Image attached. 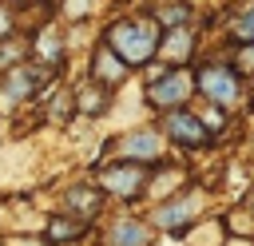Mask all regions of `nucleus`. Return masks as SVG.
Listing matches in <instances>:
<instances>
[{"instance_id":"obj_5","label":"nucleus","mask_w":254,"mask_h":246,"mask_svg":"<svg viewBox=\"0 0 254 246\" xmlns=\"http://www.w3.org/2000/svg\"><path fill=\"white\" fill-rule=\"evenodd\" d=\"M119 155L123 159H131V163H155L159 155H163V139H159V131H147V127H139V131H131V135H123L119 139Z\"/></svg>"},{"instance_id":"obj_20","label":"nucleus","mask_w":254,"mask_h":246,"mask_svg":"<svg viewBox=\"0 0 254 246\" xmlns=\"http://www.w3.org/2000/svg\"><path fill=\"white\" fill-rule=\"evenodd\" d=\"M238 63H242V67H254V48H246V52L238 56Z\"/></svg>"},{"instance_id":"obj_1","label":"nucleus","mask_w":254,"mask_h":246,"mask_svg":"<svg viewBox=\"0 0 254 246\" xmlns=\"http://www.w3.org/2000/svg\"><path fill=\"white\" fill-rule=\"evenodd\" d=\"M159 40H163V36L155 32L151 20H119V24L107 28V48H111L127 67L151 60V56L159 52Z\"/></svg>"},{"instance_id":"obj_11","label":"nucleus","mask_w":254,"mask_h":246,"mask_svg":"<svg viewBox=\"0 0 254 246\" xmlns=\"http://www.w3.org/2000/svg\"><path fill=\"white\" fill-rule=\"evenodd\" d=\"M83 230H87V222H75V218H52V222H48V238H52V242L79 238Z\"/></svg>"},{"instance_id":"obj_19","label":"nucleus","mask_w":254,"mask_h":246,"mask_svg":"<svg viewBox=\"0 0 254 246\" xmlns=\"http://www.w3.org/2000/svg\"><path fill=\"white\" fill-rule=\"evenodd\" d=\"M4 246H44V238H24V234H20V238H8Z\"/></svg>"},{"instance_id":"obj_12","label":"nucleus","mask_w":254,"mask_h":246,"mask_svg":"<svg viewBox=\"0 0 254 246\" xmlns=\"http://www.w3.org/2000/svg\"><path fill=\"white\" fill-rule=\"evenodd\" d=\"M103 103H107V99L99 95V87H83V91H79V107H83V111H103Z\"/></svg>"},{"instance_id":"obj_13","label":"nucleus","mask_w":254,"mask_h":246,"mask_svg":"<svg viewBox=\"0 0 254 246\" xmlns=\"http://www.w3.org/2000/svg\"><path fill=\"white\" fill-rule=\"evenodd\" d=\"M20 56H24V44L8 40V44L0 48V67H12V60H20Z\"/></svg>"},{"instance_id":"obj_14","label":"nucleus","mask_w":254,"mask_h":246,"mask_svg":"<svg viewBox=\"0 0 254 246\" xmlns=\"http://www.w3.org/2000/svg\"><path fill=\"white\" fill-rule=\"evenodd\" d=\"M234 36H238V40H254V8L234 24Z\"/></svg>"},{"instance_id":"obj_16","label":"nucleus","mask_w":254,"mask_h":246,"mask_svg":"<svg viewBox=\"0 0 254 246\" xmlns=\"http://www.w3.org/2000/svg\"><path fill=\"white\" fill-rule=\"evenodd\" d=\"M159 20H167V24H179V20H187V8L179 4V8H163L159 12Z\"/></svg>"},{"instance_id":"obj_7","label":"nucleus","mask_w":254,"mask_h":246,"mask_svg":"<svg viewBox=\"0 0 254 246\" xmlns=\"http://www.w3.org/2000/svg\"><path fill=\"white\" fill-rule=\"evenodd\" d=\"M194 214H198V194H183L179 202L159 206V210H155V222H159L163 230H179V226H187Z\"/></svg>"},{"instance_id":"obj_8","label":"nucleus","mask_w":254,"mask_h":246,"mask_svg":"<svg viewBox=\"0 0 254 246\" xmlns=\"http://www.w3.org/2000/svg\"><path fill=\"white\" fill-rule=\"evenodd\" d=\"M91 75H95L103 87H115V83H123V79H127V63H123L107 44H103V48L95 52V60H91Z\"/></svg>"},{"instance_id":"obj_15","label":"nucleus","mask_w":254,"mask_h":246,"mask_svg":"<svg viewBox=\"0 0 254 246\" xmlns=\"http://www.w3.org/2000/svg\"><path fill=\"white\" fill-rule=\"evenodd\" d=\"M40 52L48 56V63H56L60 60V40L56 36H40Z\"/></svg>"},{"instance_id":"obj_17","label":"nucleus","mask_w":254,"mask_h":246,"mask_svg":"<svg viewBox=\"0 0 254 246\" xmlns=\"http://www.w3.org/2000/svg\"><path fill=\"white\" fill-rule=\"evenodd\" d=\"M71 206H83V210L91 214V210L99 206V198H95V194H71Z\"/></svg>"},{"instance_id":"obj_10","label":"nucleus","mask_w":254,"mask_h":246,"mask_svg":"<svg viewBox=\"0 0 254 246\" xmlns=\"http://www.w3.org/2000/svg\"><path fill=\"white\" fill-rule=\"evenodd\" d=\"M190 44H194V40H190V28H171L167 40H159V52L171 56L175 63H183V60L190 56Z\"/></svg>"},{"instance_id":"obj_4","label":"nucleus","mask_w":254,"mask_h":246,"mask_svg":"<svg viewBox=\"0 0 254 246\" xmlns=\"http://www.w3.org/2000/svg\"><path fill=\"white\" fill-rule=\"evenodd\" d=\"M151 103L155 107H179L187 95H190V71H183V67H175V71H163L155 83H151Z\"/></svg>"},{"instance_id":"obj_18","label":"nucleus","mask_w":254,"mask_h":246,"mask_svg":"<svg viewBox=\"0 0 254 246\" xmlns=\"http://www.w3.org/2000/svg\"><path fill=\"white\" fill-rule=\"evenodd\" d=\"M8 32H12V12L0 4V40H8Z\"/></svg>"},{"instance_id":"obj_2","label":"nucleus","mask_w":254,"mask_h":246,"mask_svg":"<svg viewBox=\"0 0 254 246\" xmlns=\"http://www.w3.org/2000/svg\"><path fill=\"white\" fill-rule=\"evenodd\" d=\"M198 87H202V95L210 103H222V107H230L238 99V75L230 67H218V63H210V67L198 71Z\"/></svg>"},{"instance_id":"obj_9","label":"nucleus","mask_w":254,"mask_h":246,"mask_svg":"<svg viewBox=\"0 0 254 246\" xmlns=\"http://www.w3.org/2000/svg\"><path fill=\"white\" fill-rule=\"evenodd\" d=\"M147 226L143 222H135V218H119L115 226H111V234H107V246H147Z\"/></svg>"},{"instance_id":"obj_6","label":"nucleus","mask_w":254,"mask_h":246,"mask_svg":"<svg viewBox=\"0 0 254 246\" xmlns=\"http://www.w3.org/2000/svg\"><path fill=\"white\" fill-rule=\"evenodd\" d=\"M167 135L175 143H183V147H202L210 139V131L202 127V119H194L190 111H171L167 115Z\"/></svg>"},{"instance_id":"obj_3","label":"nucleus","mask_w":254,"mask_h":246,"mask_svg":"<svg viewBox=\"0 0 254 246\" xmlns=\"http://www.w3.org/2000/svg\"><path fill=\"white\" fill-rule=\"evenodd\" d=\"M99 186L111 190V194H119V198H131V194H139V190L147 186V167H139V163L107 167V171L99 175Z\"/></svg>"}]
</instances>
